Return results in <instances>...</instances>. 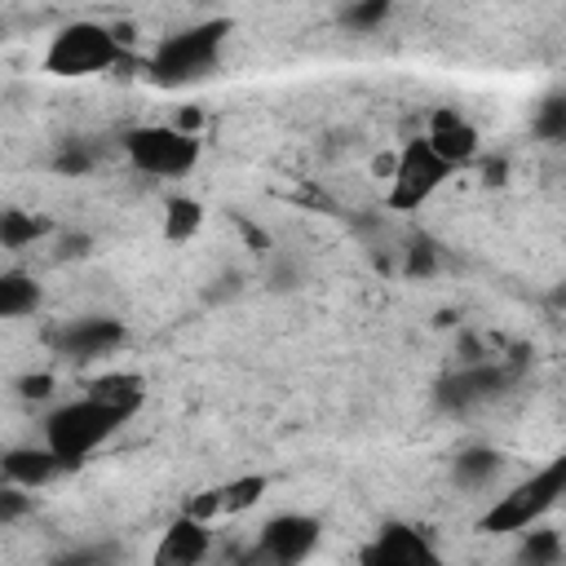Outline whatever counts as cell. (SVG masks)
I'll return each instance as SVG.
<instances>
[{"label": "cell", "instance_id": "10", "mask_svg": "<svg viewBox=\"0 0 566 566\" xmlns=\"http://www.w3.org/2000/svg\"><path fill=\"white\" fill-rule=\"evenodd\" d=\"M429 557H433V544L416 526H402V522H389L380 539L363 553V562L371 566H402V562H429Z\"/></svg>", "mask_w": 566, "mask_h": 566}, {"label": "cell", "instance_id": "22", "mask_svg": "<svg viewBox=\"0 0 566 566\" xmlns=\"http://www.w3.org/2000/svg\"><path fill=\"white\" fill-rule=\"evenodd\" d=\"M562 557V544L553 531H526V544H522V562H557Z\"/></svg>", "mask_w": 566, "mask_h": 566}, {"label": "cell", "instance_id": "17", "mask_svg": "<svg viewBox=\"0 0 566 566\" xmlns=\"http://www.w3.org/2000/svg\"><path fill=\"white\" fill-rule=\"evenodd\" d=\"M44 230H49V226H44L40 217H27V212H18V208L0 217V243H4L9 252H18V248L35 243V239H40Z\"/></svg>", "mask_w": 566, "mask_h": 566}, {"label": "cell", "instance_id": "14", "mask_svg": "<svg viewBox=\"0 0 566 566\" xmlns=\"http://www.w3.org/2000/svg\"><path fill=\"white\" fill-rule=\"evenodd\" d=\"M35 305H40V287H35L27 274H18V270L0 274V314H4V318H22V314H31Z\"/></svg>", "mask_w": 566, "mask_h": 566}, {"label": "cell", "instance_id": "2", "mask_svg": "<svg viewBox=\"0 0 566 566\" xmlns=\"http://www.w3.org/2000/svg\"><path fill=\"white\" fill-rule=\"evenodd\" d=\"M230 40V22L226 18H212V22H195L177 35H168L155 57H150V75L159 84H190V80H203L217 62H221V49Z\"/></svg>", "mask_w": 566, "mask_h": 566}, {"label": "cell", "instance_id": "3", "mask_svg": "<svg viewBox=\"0 0 566 566\" xmlns=\"http://www.w3.org/2000/svg\"><path fill=\"white\" fill-rule=\"evenodd\" d=\"M562 495H566V455L548 460V464L535 469L526 482H517L509 495H500V500L486 509L482 531H531Z\"/></svg>", "mask_w": 566, "mask_h": 566}, {"label": "cell", "instance_id": "21", "mask_svg": "<svg viewBox=\"0 0 566 566\" xmlns=\"http://www.w3.org/2000/svg\"><path fill=\"white\" fill-rule=\"evenodd\" d=\"M217 491H221V513H239V509H248V504H256V500H261L265 478H239V482L217 486Z\"/></svg>", "mask_w": 566, "mask_h": 566}, {"label": "cell", "instance_id": "4", "mask_svg": "<svg viewBox=\"0 0 566 566\" xmlns=\"http://www.w3.org/2000/svg\"><path fill=\"white\" fill-rule=\"evenodd\" d=\"M119 40L124 35H115L102 22H71L53 35V44L44 53V66L62 80H84V75L111 71L119 62Z\"/></svg>", "mask_w": 566, "mask_h": 566}, {"label": "cell", "instance_id": "13", "mask_svg": "<svg viewBox=\"0 0 566 566\" xmlns=\"http://www.w3.org/2000/svg\"><path fill=\"white\" fill-rule=\"evenodd\" d=\"M57 469H62V460H57L53 447H13V451L4 455V478H9L13 486H27V491L53 482Z\"/></svg>", "mask_w": 566, "mask_h": 566}, {"label": "cell", "instance_id": "26", "mask_svg": "<svg viewBox=\"0 0 566 566\" xmlns=\"http://www.w3.org/2000/svg\"><path fill=\"white\" fill-rule=\"evenodd\" d=\"M49 385H53L49 376H27V380H22V394H27V398H44Z\"/></svg>", "mask_w": 566, "mask_h": 566}, {"label": "cell", "instance_id": "7", "mask_svg": "<svg viewBox=\"0 0 566 566\" xmlns=\"http://www.w3.org/2000/svg\"><path fill=\"white\" fill-rule=\"evenodd\" d=\"M509 380H513L509 367H500V363H473V367L438 380V402L447 411H469V407H482V402L500 398Z\"/></svg>", "mask_w": 566, "mask_h": 566}, {"label": "cell", "instance_id": "12", "mask_svg": "<svg viewBox=\"0 0 566 566\" xmlns=\"http://www.w3.org/2000/svg\"><path fill=\"white\" fill-rule=\"evenodd\" d=\"M203 553H208V526H203V517L190 513L164 531L155 562L159 566H195V562H203Z\"/></svg>", "mask_w": 566, "mask_h": 566}, {"label": "cell", "instance_id": "16", "mask_svg": "<svg viewBox=\"0 0 566 566\" xmlns=\"http://www.w3.org/2000/svg\"><path fill=\"white\" fill-rule=\"evenodd\" d=\"M495 473H500V455L486 451V447H469V451H460V460H455V482H460V486H478V482H486V478H495Z\"/></svg>", "mask_w": 566, "mask_h": 566}, {"label": "cell", "instance_id": "25", "mask_svg": "<svg viewBox=\"0 0 566 566\" xmlns=\"http://www.w3.org/2000/svg\"><path fill=\"white\" fill-rule=\"evenodd\" d=\"M57 168H62V172H84V168H88V155H84V150H66V155L57 159Z\"/></svg>", "mask_w": 566, "mask_h": 566}, {"label": "cell", "instance_id": "19", "mask_svg": "<svg viewBox=\"0 0 566 566\" xmlns=\"http://www.w3.org/2000/svg\"><path fill=\"white\" fill-rule=\"evenodd\" d=\"M535 133L566 146V93H548L535 111Z\"/></svg>", "mask_w": 566, "mask_h": 566}, {"label": "cell", "instance_id": "20", "mask_svg": "<svg viewBox=\"0 0 566 566\" xmlns=\"http://www.w3.org/2000/svg\"><path fill=\"white\" fill-rule=\"evenodd\" d=\"M385 18H389V0H354L340 9V22L349 31H376Z\"/></svg>", "mask_w": 566, "mask_h": 566}, {"label": "cell", "instance_id": "15", "mask_svg": "<svg viewBox=\"0 0 566 566\" xmlns=\"http://www.w3.org/2000/svg\"><path fill=\"white\" fill-rule=\"evenodd\" d=\"M88 394H97V398L115 402V407H119V411H128V416L142 407V380H137V376H128V371H111V376L93 380V385H88Z\"/></svg>", "mask_w": 566, "mask_h": 566}, {"label": "cell", "instance_id": "23", "mask_svg": "<svg viewBox=\"0 0 566 566\" xmlns=\"http://www.w3.org/2000/svg\"><path fill=\"white\" fill-rule=\"evenodd\" d=\"M429 270H433V243H429V239H416V243H411L407 274H429Z\"/></svg>", "mask_w": 566, "mask_h": 566}, {"label": "cell", "instance_id": "1", "mask_svg": "<svg viewBox=\"0 0 566 566\" xmlns=\"http://www.w3.org/2000/svg\"><path fill=\"white\" fill-rule=\"evenodd\" d=\"M124 420H128V411H119L115 402H106V398H97V394H84L80 402H66V407H57V411L49 416L44 438H49V447L57 451L62 464H80V460H84L88 451H97Z\"/></svg>", "mask_w": 566, "mask_h": 566}, {"label": "cell", "instance_id": "24", "mask_svg": "<svg viewBox=\"0 0 566 566\" xmlns=\"http://www.w3.org/2000/svg\"><path fill=\"white\" fill-rule=\"evenodd\" d=\"M22 491H27V486H13V482H9V491L0 495V522H13V517L27 509V495H22Z\"/></svg>", "mask_w": 566, "mask_h": 566}, {"label": "cell", "instance_id": "11", "mask_svg": "<svg viewBox=\"0 0 566 566\" xmlns=\"http://www.w3.org/2000/svg\"><path fill=\"white\" fill-rule=\"evenodd\" d=\"M424 137L433 142V150H438L451 168H455V164H469V159L478 155V128H473L469 119H460L455 111H433Z\"/></svg>", "mask_w": 566, "mask_h": 566}, {"label": "cell", "instance_id": "8", "mask_svg": "<svg viewBox=\"0 0 566 566\" xmlns=\"http://www.w3.org/2000/svg\"><path fill=\"white\" fill-rule=\"evenodd\" d=\"M318 544V522L314 517H301V513H283L274 522H265L261 531V557L287 566V562H305Z\"/></svg>", "mask_w": 566, "mask_h": 566}, {"label": "cell", "instance_id": "5", "mask_svg": "<svg viewBox=\"0 0 566 566\" xmlns=\"http://www.w3.org/2000/svg\"><path fill=\"white\" fill-rule=\"evenodd\" d=\"M128 159L150 172V177H186L199 159V142L195 133L177 128V124H150V128H133L124 137Z\"/></svg>", "mask_w": 566, "mask_h": 566}, {"label": "cell", "instance_id": "9", "mask_svg": "<svg viewBox=\"0 0 566 566\" xmlns=\"http://www.w3.org/2000/svg\"><path fill=\"white\" fill-rule=\"evenodd\" d=\"M124 340V323L119 318H106V314H88V318H75L57 332V349L71 354V358H102L111 354L115 345Z\"/></svg>", "mask_w": 566, "mask_h": 566}, {"label": "cell", "instance_id": "18", "mask_svg": "<svg viewBox=\"0 0 566 566\" xmlns=\"http://www.w3.org/2000/svg\"><path fill=\"white\" fill-rule=\"evenodd\" d=\"M199 226H203V208L195 199H172L168 203V212H164V234L168 239H190Z\"/></svg>", "mask_w": 566, "mask_h": 566}, {"label": "cell", "instance_id": "6", "mask_svg": "<svg viewBox=\"0 0 566 566\" xmlns=\"http://www.w3.org/2000/svg\"><path fill=\"white\" fill-rule=\"evenodd\" d=\"M447 172H451V164L433 150L429 137L407 142L402 155H398L394 168H389V208H398V212L420 208V203L447 181Z\"/></svg>", "mask_w": 566, "mask_h": 566}]
</instances>
